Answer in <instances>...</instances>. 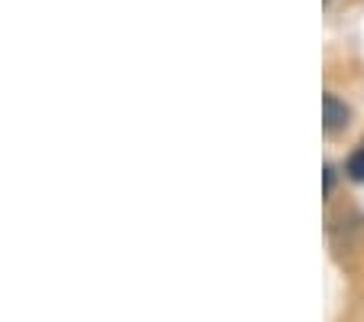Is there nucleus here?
I'll use <instances>...</instances> for the list:
<instances>
[{
	"instance_id": "1",
	"label": "nucleus",
	"mask_w": 364,
	"mask_h": 322,
	"mask_svg": "<svg viewBox=\"0 0 364 322\" xmlns=\"http://www.w3.org/2000/svg\"><path fill=\"white\" fill-rule=\"evenodd\" d=\"M348 117H351V111H348V104L345 101H338L335 95H326L322 98V127H326V134H338L345 124H348Z\"/></svg>"
},
{
	"instance_id": "2",
	"label": "nucleus",
	"mask_w": 364,
	"mask_h": 322,
	"mask_svg": "<svg viewBox=\"0 0 364 322\" xmlns=\"http://www.w3.org/2000/svg\"><path fill=\"white\" fill-rule=\"evenodd\" d=\"M348 176L358 179V183H364V146L348 160Z\"/></svg>"
},
{
	"instance_id": "3",
	"label": "nucleus",
	"mask_w": 364,
	"mask_h": 322,
	"mask_svg": "<svg viewBox=\"0 0 364 322\" xmlns=\"http://www.w3.org/2000/svg\"><path fill=\"white\" fill-rule=\"evenodd\" d=\"M332 183H335V169H332V166H326V195L332 192Z\"/></svg>"
}]
</instances>
